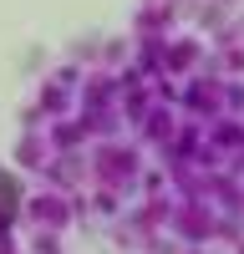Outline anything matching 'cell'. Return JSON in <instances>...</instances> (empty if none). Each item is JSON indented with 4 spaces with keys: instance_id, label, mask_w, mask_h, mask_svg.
<instances>
[{
    "instance_id": "obj_1",
    "label": "cell",
    "mask_w": 244,
    "mask_h": 254,
    "mask_svg": "<svg viewBox=\"0 0 244 254\" xmlns=\"http://www.w3.org/2000/svg\"><path fill=\"white\" fill-rule=\"evenodd\" d=\"M15 203H20V183L0 168V219H15Z\"/></svg>"
}]
</instances>
